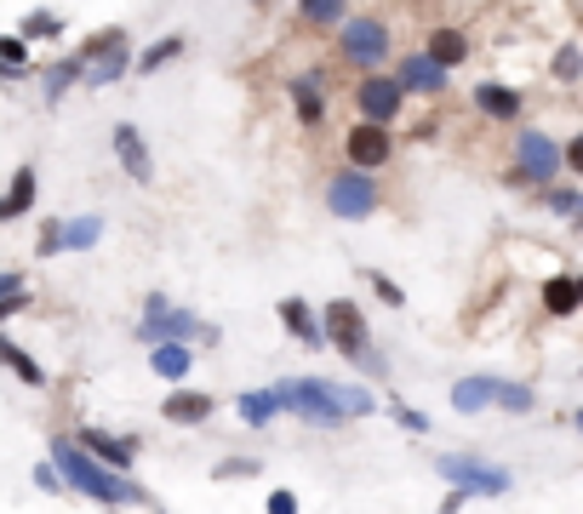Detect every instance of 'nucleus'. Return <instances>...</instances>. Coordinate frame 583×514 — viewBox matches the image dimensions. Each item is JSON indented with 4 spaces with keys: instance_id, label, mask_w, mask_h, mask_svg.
<instances>
[{
    "instance_id": "nucleus-3",
    "label": "nucleus",
    "mask_w": 583,
    "mask_h": 514,
    "mask_svg": "<svg viewBox=\"0 0 583 514\" xmlns=\"http://www.w3.org/2000/svg\"><path fill=\"white\" fill-rule=\"evenodd\" d=\"M320 326H326V349H338L354 372H366V377H377L384 383V354H377V343H372V326H366V315H361V303L354 297H333L320 308Z\"/></svg>"
},
{
    "instance_id": "nucleus-6",
    "label": "nucleus",
    "mask_w": 583,
    "mask_h": 514,
    "mask_svg": "<svg viewBox=\"0 0 583 514\" xmlns=\"http://www.w3.org/2000/svg\"><path fill=\"white\" fill-rule=\"evenodd\" d=\"M510 411V418H526V411H538V389L532 383H510V377H458L452 383V411Z\"/></svg>"
},
{
    "instance_id": "nucleus-43",
    "label": "nucleus",
    "mask_w": 583,
    "mask_h": 514,
    "mask_svg": "<svg viewBox=\"0 0 583 514\" xmlns=\"http://www.w3.org/2000/svg\"><path fill=\"white\" fill-rule=\"evenodd\" d=\"M0 81H18V69H7V63H0Z\"/></svg>"
},
{
    "instance_id": "nucleus-15",
    "label": "nucleus",
    "mask_w": 583,
    "mask_h": 514,
    "mask_svg": "<svg viewBox=\"0 0 583 514\" xmlns=\"http://www.w3.org/2000/svg\"><path fill=\"white\" fill-rule=\"evenodd\" d=\"M109 143H115V161H120V172L132 177V184H155V161H149V143H143V132L132 120H120L109 132Z\"/></svg>"
},
{
    "instance_id": "nucleus-30",
    "label": "nucleus",
    "mask_w": 583,
    "mask_h": 514,
    "mask_svg": "<svg viewBox=\"0 0 583 514\" xmlns=\"http://www.w3.org/2000/svg\"><path fill=\"white\" fill-rule=\"evenodd\" d=\"M184 35H161L155 46H149V51H138V74H155V69H166L172 58H184Z\"/></svg>"
},
{
    "instance_id": "nucleus-45",
    "label": "nucleus",
    "mask_w": 583,
    "mask_h": 514,
    "mask_svg": "<svg viewBox=\"0 0 583 514\" xmlns=\"http://www.w3.org/2000/svg\"><path fill=\"white\" fill-rule=\"evenodd\" d=\"M578 303H583V274H578Z\"/></svg>"
},
{
    "instance_id": "nucleus-38",
    "label": "nucleus",
    "mask_w": 583,
    "mask_h": 514,
    "mask_svg": "<svg viewBox=\"0 0 583 514\" xmlns=\"http://www.w3.org/2000/svg\"><path fill=\"white\" fill-rule=\"evenodd\" d=\"M269 514H298V492H287V486H275V492L264 498Z\"/></svg>"
},
{
    "instance_id": "nucleus-18",
    "label": "nucleus",
    "mask_w": 583,
    "mask_h": 514,
    "mask_svg": "<svg viewBox=\"0 0 583 514\" xmlns=\"http://www.w3.org/2000/svg\"><path fill=\"white\" fill-rule=\"evenodd\" d=\"M235 418L246 429H269L275 418H287V395H281V383H269V389H246L235 395Z\"/></svg>"
},
{
    "instance_id": "nucleus-42",
    "label": "nucleus",
    "mask_w": 583,
    "mask_h": 514,
    "mask_svg": "<svg viewBox=\"0 0 583 514\" xmlns=\"http://www.w3.org/2000/svg\"><path fill=\"white\" fill-rule=\"evenodd\" d=\"M572 429H578V434H583V406H578V411H572Z\"/></svg>"
},
{
    "instance_id": "nucleus-12",
    "label": "nucleus",
    "mask_w": 583,
    "mask_h": 514,
    "mask_svg": "<svg viewBox=\"0 0 583 514\" xmlns=\"http://www.w3.org/2000/svg\"><path fill=\"white\" fill-rule=\"evenodd\" d=\"M354 109H361L366 126H389L407 109V92H400L395 74H361V81H354Z\"/></svg>"
},
{
    "instance_id": "nucleus-7",
    "label": "nucleus",
    "mask_w": 583,
    "mask_h": 514,
    "mask_svg": "<svg viewBox=\"0 0 583 514\" xmlns=\"http://www.w3.org/2000/svg\"><path fill=\"white\" fill-rule=\"evenodd\" d=\"M338 58L354 63L361 74H384V63L395 58L389 23H384V17H372V12H354L343 30H338Z\"/></svg>"
},
{
    "instance_id": "nucleus-8",
    "label": "nucleus",
    "mask_w": 583,
    "mask_h": 514,
    "mask_svg": "<svg viewBox=\"0 0 583 514\" xmlns=\"http://www.w3.org/2000/svg\"><path fill=\"white\" fill-rule=\"evenodd\" d=\"M435 475L446 486H458V492H469V498H510L515 492V475L487 463V457H475V452H441Z\"/></svg>"
},
{
    "instance_id": "nucleus-19",
    "label": "nucleus",
    "mask_w": 583,
    "mask_h": 514,
    "mask_svg": "<svg viewBox=\"0 0 583 514\" xmlns=\"http://www.w3.org/2000/svg\"><path fill=\"white\" fill-rule=\"evenodd\" d=\"M212 411H218V400H212L207 389H172V395L161 400V418L177 423V429H200Z\"/></svg>"
},
{
    "instance_id": "nucleus-24",
    "label": "nucleus",
    "mask_w": 583,
    "mask_h": 514,
    "mask_svg": "<svg viewBox=\"0 0 583 514\" xmlns=\"http://www.w3.org/2000/svg\"><path fill=\"white\" fill-rule=\"evenodd\" d=\"M189 366H195V349H184V343L149 349V372H155V377H166V383H172V389H184V377H189Z\"/></svg>"
},
{
    "instance_id": "nucleus-10",
    "label": "nucleus",
    "mask_w": 583,
    "mask_h": 514,
    "mask_svg": "<svg viewBox=\"0 0 583 514\" xmlns=\"http://www.w3.org/2000/svg\"><path fill=\"white\" fill-rule=\"evenodd\" d=\"M74 58L86 63V86H115L120 74H132L138 58H132V35L126 30H104V35H92Z\"/></svg>"
},
{
    "instance_id": "nucleus-22",
    "label": "nucleus",
    "mask_w": 583,
    "mask_h": 514,
    "mask_svg": "<svg viewBox=\"0 0 583 514\" xmlns=\"http://www.w3.org/2000/svg\"><path fill=\"white\" fill-rule=\"evenodd\" d=\"M423 58L441 63V69L452 74V69L469 58V35H464V30H446V23H441V30H429V40H423Z\"/></svg>"
},
{
    "instance_id": "nucleus-29",
    "label": "nucleus",
    "mask_w": 583,
    "mask_h": 514,
    "mask_svg": "<svg viewBox=\"0 0 583 514\" xmlns=\"http://www.w3.org/2000/svg\"><path fill=\"white\" fill-rule=\"evenodd\" d=\"M303 23H320V30H343V23L354 17V7H343V0H303Z\"/></svg>"
},
{
    "instance_id": "nucleus-31",
    "label": "nucleus",
    "mask_w": 583,
    "mask_h": 514,
    "mask_svg": "<svg viewBox=\"0 0 583 514\" xmlns=\"http://www.w3.org/2000/svg\"><path fill=\"white\" fill-rule=\"evenodd\" d=\"M549 74H555V81H561V86L583 81V46H578V40H567V46L549 58Z\"/></svg>"
},
{
    "instance_id": "nucleus-21",
    "label": "nucleus",
    "mask_w": 583,
    "mask_h": 514,
    "mask_svg": "<svg viewBox=\"0 0 583 514\" xmlns=\"http://www.w3.org/2000/svg\"><path fill=\"white\" fill-rule=\"evenodd\" d=\"M35 189H40L35 166H18V172H12V184H7V195H0V223L30 218V212H35Z\"/></svg>"
},
{
    "instance_id": "nucleus-23",
    "label": "nucleus",
    "mask_w": 583,
    "mask_h": 514,
    "mask_svg": "<svg viewBox=\"0 0 583 514\" xmlns=\"http://www.w3.org/2000/svg\"><path fill=\"white\" fill-rule=\"evenodd\" d=\"M578 308H583L578 303V274H549L544 280V315L549 320H572Z\"/></svg>"
},
{
    "instance_id": "nucleus-2",
    "label": "nucleus",
    "mask_w": 583,
    "mask_h": 514,
    "mask_svg": "<svg viewBox=\"0 0 583 514\" xmlns=\"http://www.w3.org/2000/svg\"><path fill=\"white\" fill-rule=\"evenodd\" d=\"M53 469L63 475L69 492H81L92 503H104V509H120V503H149V492L132 480V475H115L104 469L92 452H81V441H69V434H53Z\"/></svg>"
},
{
    "instance_id": "nucleus-11",
    "label": "nucleus",
    "mask_w": 583,
    "mask_h": 514,
    "mask_svg": "<svg viewBox=\"0 0 583 514\" xmlns=\"http://www.w3.org/2000/svg\"><path fill=\"white\" fill-rule=\"evenodd\" d=\"M389 161H395V132H389V126L354 120L349 132H343V166H354V172H384Z\"/></svg>"
},
{
    "instance_id": "nucleus-25",
    "label": "nucleus",
    "mask_w": 583,
    "mask_h": 514,
    "mask_svg": "<svg viewBox=\"0 0 583 514\" xmlns=\"http://www.w3.org/2000/svg\"><path fill=\"white\" fill-rule=\"evenodd\" d=\"M0 366H7L18 383H30V389H46V372L35 366V354H30V349H18L12 338H0Z\"/></svg>"
},
{
    "instance_id": "nucleus-1",
    "label": "nucleus",
    "mask_w": 583,
    "mask_h": 514,
    "mask_svg": "<svg viewBox=\"0 0 583 514\" xmlns=\"http://www.w3.org/2000/svg\"><path fill=\"white\" fill-rule=\"evenodd\" d=\"M287 418H303L310 429H343L354 418H372L377 395L366 383H333V377H287Z\"/></svg>"
},
{
    "instance_id": "nucleus-17",
    "label": "nucleus",
    "mask_w": 583,
    "mask_h": 514,
    "mask_svg": "<svg viewBox=\"0 0 583 514\" xmlns=\"http://www.w3.org/2000/svg\"><path fill=\"white\" fill-rule=\"evenodd\" d=\"M469 97H475L480 115L503 120V126H515V120L526 115V97H521L515 86H503V81H480V86H469Z\"/></svg>"
},
{
    "instance_id": "nucleus-40",
    "label": "nucleus",
    "mask_w": 583,
    "mask_h": 514,
    "mask_svg": "<svg viewBox=\"0 0 583 514\" xmlns=\"http://www.w3.org/2000/svg\"><path fill=\"white\" fill-rule=\"evenodd\" d=\"M567 172H572V177H583V132L567 143Z\"/></svg>"
},
{
    "instance_id": "nucleus-44",
    "label": "nucleus",
    "mask_w": 583,
    "mask_h": 514,
    "mask_svg": "<svg viewBox=\"0 0 583 514\" xmlns=\"http://www.w3.org/2000/svg\"><path fill=\"white\" fill-rule=\"evenodd\" d=\"M12 315H18V308H0V320H12Z\"/></svg>"
},
{
    "instance_id": "nucleus-33",
    "label": "nucleus",
    "mask_w": 583,
    "mask_h": 514,
    "mask_svg": "<svg viewBox=\"0 0 583 514\" xmlns=\"http://www.w3.org/2000/svg\"><path fill=\"white\" fill-rule=\"evenodd\" d=\"M0 63H7V69H30V46H23V35H0Z\"/></svg>"
},
{
    "instance_id": "nucleus-26",
    "label": "nucleus",
    "mask_w": 583,
    "mask_h": 514,
    "mask_svg": "<svg viewBox=\"0 0 583 514\" xmlns=\"http://www.w3.org/2000/svg\"><path fill=\"white\" fill-rule=\"evenodd\" d=\"M69 86H86V63L81 58H63V63L46 69V103H63Z\"/></svg>"
},
{
    "instance_id": "nucleus-36",
    "label": "nucleus",
    "mask_w": 583,
    "mask_h": 514,
    "mask_svg": "<svg viewBox=\"0 0 583 514\" xmlns=\"http://www.w3.org/2000/svg\"><path fill=\"white\" fill-rule=\"evenodd\" d=\"M63 252V218L40 223V241H35V257H58Z\"/></svg>"
},
{
    "instance_id": "nucleus-4",
    "label": "nucleus",
    "mask_w": 583,
    "mask_h": 514,
    "mask_svg": "<svg viewBox=\"0 0 583 514\" xmlns=\"http://www.w3.org/2000/svg\"><path fill=\"white\" fill-rule=\"evenodd\" d=\"M132 338L149 343V349H166V343L195 349V343H223V331H218L212 320L189 315V308H172L166 292H149V297H143V320L132 326Z\"/></svg>"
},
{
    "instance_id": "nucleus-27",
    "label": "nucleus",
    "mask_w": 583,
    "mask_h": 514,
    "mask_svg": "<svg viewBox=\"0 0 583 514\" xmlns=\"http://www.w3.org/2000/svg\"><path fill=\"white\" fill-rule=\"evenodd\" d=\"M104 241V218H63V252H92Z\"/></svg>"
},
{
    "instance_id": "nucleus-37",
    "label": "nucleus",
    "mask_w": 583,
    "mask_h": 514,
    "mask_svg": "<svg viewBox=\"0 0 583 514\" xmlns=\"http://www.w3.org/2000/svg\"><path fill=\"white\" fill-rule=\"evenodd\" d=\"M246 475H258V463H252V457H223L212 469V480H246Z\"/></svg>"
},
{
    "instance_id": "nucleus-34",
    "label": "nucleus",
    "mask_w": 583,
    "mask_h": 514,
    "mask_svg": "<svg viewBox=\"0 0 583 514\" xmlns=\"http://www.w3.org/2000/svg\"><path fill=\"white\" fill-rule=\"evenodd\" d=\"M366 287L377 292V303H389V308H400V303H407V292H400L389 274H377V269H366Z\"/></svg>"
},
{
    "instance_id": "nucleus-35",
    "label": "nucleus",
    "mask_w": 583,
    "mask_h": 514,
    "mask_svg": "<svg viewBox=\"0 0 583 514\" xmlns=\"http://www.w3.org/2000/svg\"><path fill=\"white\" fill-rule=\"evenodd\" d=\"M389 418L407 429V434H429V418H423V411H412L407 400H389Z\"/></svg>"
},
{
    "instance_id": "nucleus-9",
    "label": "nucleus",
    "mask_w": 583,
    "mask_h": 514,
    "mask_svg": "<svg viewBox=\"0 0 583 514\" xmlns=\"http://www.w3.org/2000/svg\"><path fill=\"white\" fill-rule=\"evenodd\" d=\"M377 206H384V189H377L372 172H354V166H338L326 177V212L338 223H366Z\"/></svg>"
},
{
    "instance_id": "nucleus-32",
    "label": "nucleus",
    "mask_w": 583,
    "mask_h": 514,
    "mask_svg": "<svg viewBox=\"0 0 583 514\" xmlns=\"http://www.w3.org/2000/svg\"><path fill=\"white\" fill-rule=\"evenodd\" d=\"M18 35H23V40H58V35H63V17H58V12H30Z\"/></svg>"
},
{
    "instance_id": "nucleus-20",
    "label": "nucleus",
    "mask_w": 583,
    "mask_h": 514,
    "mask_svg": "<svg viewBox=\"0 0 583 514\" xmlns=\"http://www.w3.org/2000/svg\"><path fill=\"white\" fill-rule=\"evenodd\" d=\"M287 97H292V115L303 132H315V126L326 120V92H320V74H292L287 81Z\"/></svg>"
},
{
    "instance_id": "nucleus-13",
    "label": "nucleus",
    "mask_w": 583,
    "mask_h": 514,
    "mask_svg": "<svg viewBox=\"0 0 583 514\" xmlns=\"http://www.w3.org/2000/svg\"><path fill=\"white\" fill-rule=\"evenodd\" d=\"M74 441H81V452H92V457L104 463V469H115V475H126V469L138 463V452H143L138 434H109V429H92V423L74 434Z\"/></svg>"
},
{
    "instance_id": "nucleus-16",
    "label": "nucleus",
    "mask_w": 583,
    "mask_h": 514,
    "mask_svg": "<svg viewBox=\"0 0 583 514\" xmlns=\"http://www.w3.org/2000/svg\"><path fill=\"white\" fill-rule=\"evenodd\" d=\"M275 315H281V326H287V338H292V343H303V349H326V326H320V315H315V303H310V297H281V303H275Z\"/></svg>"
},
{
    "instance_id": "nucleus-14",
    "label": "nucleus",
    "mask_w": 583,
    "mask_h": 514,
    "mask_svg": "<svg viewBox=\"0 0 583 514\" xmlns=\"http://www.w3.org/2000/svg\"><path fill=\"white\" fill-rule=\"evenodd\" d=\"M395 81L407 97H441L452 86V74L441 63H429L423 51H407V58H395Z\"/></svg>"
},
{
    "instance_id": "nucleus-5",
    "label": "nucleus",
    "mask_w": 583,
    "mask_h": 514,
    "mask_svg": "<svg viewBox=\"0 0 583 514\" xmlns=\"http://www.w3.org/2000/svg\"><path fill=\"white\" fill-rule=\"evenodd\" d=\"M555 177H567V143H555L538 126H521L515 132V166L503 172L510 189H555Z\"/></svg>"
},
{
    "instance_id": "nucleus-28",
    "label": "nucleus",
    "mask_w": 583,
    "mask_h": 514,
    "mask_svg": "<svg viewBox=\"0 0 583 514\" xmlns=\"http://www.w3.org/2000/svg\"><path fill=\"white\" fill-rule=\"evenodd\" d=\"M538 200H544V212H555V218H572V223L583 229V189H572V184H555V189H544Z\"/></svg>"
},
{
    "instance_id": "nucleus-39",
    "label": "nucleus",
    "mask_w": 583,
    "mask_h": 514,
    "mask_svg": "<svg viewBox=\"0 0 583 514\" xmlns=\"http://www.w3.org/2000/svg\"><path fill=\"white\" fill-rule=\"evenodd\" d=\"M35 486H40V492H69V486H63V475L53 469V463H35Z\"/></svg>"
},
{
    "instance_id": "nucleus-41",
    "label": "nucleus",
    "mask_w": 583,
    "mask_h": 514,
    "mask_svg": "<svg viewBox=\"0 0 583 514\" xmlns=\"http://www.w3.org/2000/svg\"><path fill=\"white\" fill-rule=\"evenodd\" d=\"M464 503H469V492H458V486H452V492L441 498V509H435V514H464Z\"/></svg>"
}]
</instances>
